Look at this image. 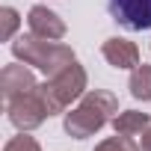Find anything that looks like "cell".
<instances>
[{
    "instance_id": "cell-1",
    "label": "cell",
    "mask_w": 151,
    "mask_h": 151,
    "mask_svg": "<svg viewBox=\"0 0 151 151\" xmlns=\"http://www.w3.org/2000/svg\"><path fill=\"white\" fill-rule=\"evenodd\" d=\"M119 116V98L113 92H104V89H92L80 98V104L74 107L71 113H65V133L74 136V139H86L92 133H98L107 122H113Z\"/></svg>"
},
{
    "instance_id": "cell-2",
    "label": "cell",
    "mask_w": 151,
    "mask_h": 151,
    "mask_svg": "<svg viewBox=\"0 0 151 151\" xmlns=\"http://www.w3.org/2000/svg\"><path fill=\"white\" fill-rule=\"evenodd\" d=\"M12 53L24 62V65H33L39 71H45L47 77H53V74H59L62 68H68L74 59V50L62 42H47V39H39L33 33L27 36H18L12 42Z\"/></svg>"
},
{
    "instance_id": "cell-3",
    "label": "cell",
    "mask_w": 151,
    "mask_h": 151,
    "mask_svg": "<svg viewBox=\"0 0 151 151\" xmlns=\"http://www.w3.org/2000/svg\"><path fill=\"white\" fill-rule=\"evenodd\" d=\"M39 95H42V101H45L50 116L65 113L71 107V101H77V98L86 95V71H83V65L71 62L59 74H53V77H47L45 83H39Z\"/></svg>"
},
{
    "instance_id": "cell-4",
    "label": "cell",
    "mask_w": 151,
    "mask_h": 151,
    "mask_svg": "<svg viewBox=\"0 0 151 151\" xmlns=\"http://www.w3.org/2000/svg\"><path fill=\"white\" fill-rule=\"evenodd\" d=\"M6 113H9V122L18 127V130H36L45 119H50L42 95H39V86L33 92H24L12 101H6Z\"/></svg>"
},
{
    "instance_id": "cell-5",
    "label": "cell",
    "mask_w": 151,
    "mask_h": 151,
    "mask_svg": "<svg viewBox=\"0 0 151 151\" xmlns=\"http://www.w3.org/2000/svg\"><path fill=\"white\" fill-rule=\"evenodd\" d=\"M107 9L110 18L130 33L151 30V0H107Z\"/></svg>"
},
{
    "instance_id": "cell-6",
    "label": "cell",
    "mask_w": 151,
    "mask_h": 151,
    "mask_svg": "<svg viewBox=\"0 0 151 151\" xmlns=\"http://www.w3.org/2000/svg\"><path fill=\"white\" fill-rule=\"evenodd\" d=\"M27 24H30V33L39 36V39H47V42H59L65 36V21L47 9V6H33L30 15H27Z\"/></svg>"
},
{
    "instance_id": "cell-7",
    "label": "cell",
    "mask_w": 151,
    "mask_h": 151,
    "mask_svg": "<svg viewBox=\"0 0 151 151\" xmlns=\"http://www.w3.org/2000/svg\"><path fill=\"white\" fill-rule=\"evenodd\" d=\"M36 86L39 83L33 77V71L24 68V65H18V62H12V65H6L3 71H0V89H3L6 101H12V98H18L24 92H33Z\"/></svg>"
},
{
    "instance_id": "cell-8",
    "label": "cell",
    "mask_w": 151,
    "mask_h": 151,
    "mask_svg": "<svg viewBox=\"0 0 151 151\" xmlns=\"http://www.w3.org/2000/svg\"><path fill=\"white\" fill-rule=\"evenodd\" d=\"M101 53H104V59L113 65V68H136L139 65V47L133 45V42H127V39H107L104 42V47H101Z\"/></svg>"
},
{
    "instance_id": "cell-9",
    "label": "cell",
    "mask_w": 151,
    "mask_h": 151,
    "mask_svg": "<svg viewBox=\"0 0 151 151\" xmlns=\"http://www.w3.org/2000/svg\"><path fill=\"white\" fill-rule=\"evenodd\" d=\"M113 127L122 136H139V133H145L151 127V116L139 113V110H124V113H119L113 119Z\"/></svg>"
},
{
    "instance_id": "cell-10",
    "label": "cell",
    "mask_w": 151,
    "mask_h": 151,
    "mask_svg": "<svg viewBox=\"0 0 151 151\" xmlns=\"http://www.w3.org/2000/svg\"><path fill=\"white\" fill-rule=\"evenodd\" d=\"M127 89L136 101H151V65L139 62L133 71H130V80H127Z\"/></svg>"
},
{
    "instance_id": "cell-11",
    "label": "cell",
    "mask_w": 151,
    "mask_h": 151,
    "mask_svg": "<svg viewBox=\"0 0 151 151\" xmlns=\"http://www.w3.org/2000/svg\"><path fill=\"white\" fill-rule=\"evenodd\" d=\"M95 151H139V145L133 142V136H122V133H116V136H107L104 142H98Z\"/></svg>"
},
{
    "instance_id": "cell-12",
    "label": "cell",
    "mask_w": 151,
    "mask_h": 151,
    "mask_svg": "<svg viewBox=\"0 0 151 151\" xmlns=\"http://www.w3.org/2000/svg\"><path fill=\"white\" fill-rule=\"evenodd\" d=\"M0 18H3V27H0V39H3V42H9V39H12V33H15V27H18V12H15L12 6H3V9H0Z\"/></svg>"
},
{
    "instance_id": "cell-13",
    "label": "cell",
    "mask_w": 151,
    "mask_h": 151,
    "mask_svg": "<svg viewBox=\"0 0 151 151\" xmlns=\"http://www.w3.org/2000/svg\"><path fill=\"white\" fill-rule=\"evenodd\" d=\"M3 151H42V148H39V142L33 136H27V130H21V136H12Z\"/></svg>"
},
{
    "instance_id": "cell-14",
    "label": "cell",
    "mask_w": 151,
    "mask_h": 151,
    "mask_svg": "<svg viewBox=\"0 0 151 151\" xmlns=\"http://www.w3.org/2000/svg\"><path fill=\"white\" fill-rule=\"evenodd\" d=\"M139 151H151V127L142 133V142H139Z\"/></svg>"
}]
</instances>
